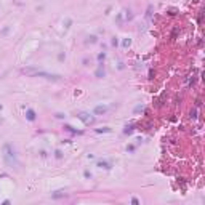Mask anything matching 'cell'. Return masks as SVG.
I'll list each match as a JSON object with an SVG mask.
<instances>
[{
    "label": "cell",
    "mask_w": 205,
    "mask_h": 205,
    "mask_svg": "<svg viewBox=\"0 0 205 205\" xmlns=\"http://www.w3.org/2000/svg\"><path fill=\"white\" fill-rule=\"evenodd\" d=\"M2 157H3V162L8 168H18L19 167V160H18V154L15 147L11 146L10 143H5L3 147H2Z\"/></svg>",
    "instance_id": "6da1fadb"
},
{
    "label": "cell",
    "mask_w": 205,
    "mask_h": 205,
    "mask_svg": "<svg viewBox=\"0 0 205 205\" xmlns=\"http://www.w3.org/2000/svg\"><path fill=\"white\" fill-rule=\"evenodd\" d=\"M77 117H79L85 125H93L95 123V117L90 116L88 112H79V116H77Z\"/></svg>",
    "instance_id": "7a4b0ae2"
},
{
    "label": "cell",
    "mask_w": 205,
    "mask_h": 205,
    "mask_svg": "<svg viewBox=\"0 0 205 205\" xmlns=\"http://www.w3.org/2000/svg\"><path fill=\"white\" fill-rule=\"evenodd\" d=\"M39 71H40V67H24L21 72L24 75H29V77H37Z\"/></svg>",
    "instance_id": "3957f363"
},
{
    "label": "cell",
    "mask_w": 205,
    "mask_h": 205,
    "mask_svg": "<svg viewBox=\"0 0 205 205\" xmlns=\"http://www.w3.org/2000/svg\"><path fill=\"white\" fill-rule=\"evenodd\" d=\"M95 75L98 77V79H102V77L106 75V71H104V66H102V63H99V67L96 69V72H95Z\"/></svg>",
    "instance_id": "277c9868"
},
{
    "label": "cell",
    "mask_w": 205,
    "mask_h": 205,
    "mask_svg": "<svg viewBox=\"0 0 205 205\" xmlns=\"http://www.w3.org/2000/svg\"><path fill=\"white\" fill-rule=\"evenodd\" d=\"M106 112H107V106L99 104V106L95 107V114H96V116H102V114H106Z\"/></svg>",
    "instance_id": "5b68a950"
},
{
    "label": "cell",
    "mask_w": 205,
    "mask_h": 205,
    "mask_svg": "<svg viewBox=\"0 0 205 205\" xmlns=\"http://www.w3.org/2000/svg\"><path fill=\"white\" fill-rule=\"evenodd\" d=\"M98 167L99 168H104V170H109V168H112V164H111V162H106V160H99L98 162Z\"/></svg>",
    "instance_id": "8992f818"
},
{
    "label": "cell",
    "mask_w": 205,
    "mask_h": 205,
    "mask_svg": "<svg viewBox=\"0 0 205 205\" xmlns=\"http://www.w3.org/2000/svg\"><path fill=\"white\" fill-rule=\"evenodd\" d=\"M26 119L31 120V122H34V120H35V111L34 109H27L26 111Z\"/></svg>",
    "instance_id": "52a82bcc"
},
{
    "label": "cell",
    "mask_w": 205,
    "mask_h": 205,
    "mask_svg": "<svg viewBox=\"0 0 205 205\" xmlns=\"http://www.w3.org/2000/svg\"><path fill=\"white\" fill-rule=\"evenodd\" d=\"M63 196H66V192L58 191V192H55V194H51V199H59V197H63Z\"/></svg>",
    "instance_id": "ba28073f"
},
{
    "label": "cell",
    "mask_w": 205,
    "mask_h": 205,
    "mask_svg": "<svg viewBox=\"0 0 205 205\" xmlns=\"http://www.w3.org/2000/svg\"><path fill=\"white\" fill-rule=\"evenodd\" d=\"M85 43H96V37H95V35H90V37H87Z\"/></svg>",
    "instance_id": "9c48e42d"
},
{
    "label": "cell",
    "mask_w": 205,
    "mask_h": 205,
    "mask_svg": "<svg viewBox=\"0 0 205 205\" xmlns=\"http://www.w3.org/2000/svg\"><path fill=\"white\" fill-rule=\"evenodd\" d=\"M151 16H152V5H149V7H147V11H146V18H147V19H149Z\"/></svg>",
    "instance_id": "30bf717a"
},
{
    "label": "cell",
    "mask_w": 205,
    "mask_h": 205,
    "mask_svg": "<svg viewBox=\"0 0 205 205\" xmlns=\"http://www.w3.org/2000/svg\"><path fill=\"white\" fill-rule=\"evenodd\" d=\"M102 131L107 133V131H111V128H107V127H104V128H98V130H96V133H102Z\"/></svg>",
    "instance_id": "8fae6325"
},
{
    "label": "cell",
    "mask_w": 205,
    "mask_h": 205,
    "mask_svg": "<svg viewBox=\"0 0 205 205\" xmlns=\"http://www.w3.org/2000/svg\"><path fill=\"white\" fill-rule=\"evenodd\" d=\"M125 133H131V131H133V125H128V127H125Z\"/></svg>",
    "instance_id": "7c38bea8"
},
{
    "label": "cell",
    "mask_w": 205,
    "mask_h": 205,
    "mask_svg": "<svg viewBox=\"0 0 205 205\" xmlns=\"http://www.w3.org/2000/svg\"><path fill=\"white\" fill-rule=\"evenodd\" d=\"M122 45H123L125 48H127V47H130V45H131V40H130V39H125V40H123V43H122Z\"/></svg>",
    "instance_id": "4fadbf2b"
},
{
    "label": "cell",
    "mask_w": 205,
    "mask_h": 205,
    "mask_svg": "<svg viewBox=\"0 0 205 205\" xmlns=\"http://www.w3.org/2000/svg\"><path fill=\"white\" fill-rule=\"evenodd\" d=\"M141 111H144V106H143V104H140V106H136V107H135V112H136V114H138V112H141Z\"/></svg>",
    "instance_id": "5bb4252c"
},
{
    "label": "cell",
    "mask_w": 205,
    "mask_h": 205,
    "mask_svg": "<svg viewBox=\"0 0 205 205\" xmlns=\"http://www.w3.org/2000/svg\"><path fill=\"white\" fill-rule=\"evenodd\" d=\"M104 58H106L104 53H99V55H98V61H99V63H102V61H104Z\"/></svg>",
    "instance_id": "9a60e30c"
},
{
    "label": "cell",
    "mask_w": 205,
    "mask_h": 205,
    "mask_svg": "<svg viewBox=\"0 0 205 205\" xmlns=\"http://www.w3.org/2000/svg\"><path fill=\"white\" fill-rule=\"evenodd\" d=\"M64 24H66V26H64V27H71V24H72V21H71V19H69V18H67V19H66V21H64Z\"/></svg>",
    "instance_id": "2e32d148"
},
{
    "label": "cell",
    "mask_w": 205,
    "mask_h": 205,
    "mask_svg": "<svg viewBox=\"0 0 205 205\" xmlns=\"http://www.w3.org/2000/svg\"><path fill=\"white\" fill-rule=\"evenodd\" d=\"M8 31H10V27L7 26V27H3V31H2V35H7L8 34Z\"/></svg>",
    "instance_id": "e0dca14e"
},
{
    "label": "cell",
    "mask_w": 205,
    "mask_h": 205,
    "mask_svg": "<svg viewBox=\"0 0 205 205\" xmlns=\"http://www.w3.org/2000/svg\"><path fill=\"white\" fill-rule=\"evenodd\" d=\"M191 117H192V119H196V117H197V111H196V109H194V111H191Z\"/></svg>",
    "instance_id": "ac0fdd59"
},
{
    "label": "cell",
    "mask_w": 205,
    "mask_h": 205,
    "mask_svg": "<svg viewBox=\"0 0 205 205\" xmlns=\"http://www.w3.org/2000/svg\"><path fill=\"white\" fill-rule=\"evenodd\" d=\"M131 203H133V205H138V203H140V200H138L136 197H133V199H131Z\"/></svg>",
    "instance_id": "d6986e66"
},
{
    "label": "cell",
    "mask_w": 205,
    "mask_h": 205,
    "mask_svg": "<svg viewBox=\"0 0 205 205\" xmlns=\"http://www.w3.org/2000/svg\"><path fill=\"white\" fill-rule=\"evenodd\" d=\"M56 157H58V159H61V157H63V154H61V151H56Z\"/></svg>",
    "instance_id": "ffe728a7"
},
{
    "label": "cell",
    "mask_w": 205,
    "mask_h": 205,
    "mask_svg": "<svg viewBox=\"0 0 205 205\" xmlns=\"http://www.w3.org/2000/svg\"><path fill=\"white\" fill-rule=\"evenodd\" d=\"M56 117H58V119H64L66 116H64V114H56Z\"/></svg>",
    "instance_id": "44dd1931"
},
{
    "label": "cell",
    "mask_w": 205,
    "mask_h": 205,
    "mask_svg": "<svg viewBox=\"0 0 205 205\" xmlns=\"http://www.w3.org/2000/svg\"><path fill=\"white\" fill-rule=\"evenodd\" d=\"M85 178H92V173H90V172H85Z\"/></svg>",
    "instance_id": "7402d4cb"
}]
</instances>
